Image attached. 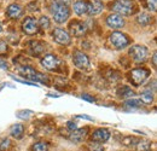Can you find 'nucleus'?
Here are the masks:
<instances>
[{
  "mask_svg": "<svg viewBox=\"0 0 157 151\" xmlns=\"http://www.w3.org/2000/svg\"><path fill=\"white\" fill-rule=\"evenodd\" d=\"M109 6L115 14L120 16H131L137 11V6L134 5V2L129 0H116L111 2Z\"/></svg>",
  "mask_w": 157,
  "mask_h": 151,
  "instance_id": "nucleus-1",
  "label": "nucleus"
},
{
  "mask_svg": "<svg viewBox=\"0 0 157 151\" xmlns=\"http://www.w3.org/2000/svg\"><path fill=\"white\" fill-rule=\"evenodd\" d=\"M51 14L53 19L58 23H64L70 16V10L67 4H64L60 0H56L51 6Z\"/></svg>",
  "mask_w": 157,
  "mask_h": 151,
  "instance_id": "nucleus-2",
  "label": "nucleus"
},
{
  "mask_svg": "<svg viewBox=\"0 0 157 151\" xmlns=\"http://www.w3.org/2000/svg\"><path fill=\"white\" fill-rule=\"evenodd\" d=\"M20 72L22 73V75H24L25 77H28L29 80L38 81V82H42V83H46V85H50V80H48V77L45 75V74H41V73H39V72L34 70L33 68H29V67H21Z\"/></svg>",
  "mask_w": 157,
  "mask_h": 151,
  "instance_id": "nucleus-3",
  "label": "nucleus"
},
{
  "mask_svg": "<svg viewBox=\"0 0 157 151\" xmlns=\"http://www.w3.org/2000/svg\"><path fill=\"white\" fill-rule=\"evenodd\" d=\"M150 75V70L149 69H145V68H137V69H133L129 72L128 74V79L129 81L134 85V86H139L141 85L147 77Z\"/></svg>",
  "mask_w": 157,
  "mask_h": 151,
  "instance_id": "nucleus-4",
  "label": "nucleus"
},
{
  "mask_svg": "<svg viewBox=\"0 0 157 151\" xmlns=\"http://www.w3.org/2000/svg\"><path fill=\"white\" fill-rule=\"evenodd\" d=\"M109 39H110L111 45H113L115 48H118V50L124 48V47L131 42L129 38H128L126 34L121 33V32H114V33H111Z\"/></svg>",
  "mask_w": 157,
  "mask_h": 151,
  "instance_id": "nucleus-5",
  "label": "nucleus"
},
{
  "mask_svg": "<svg viewBox=\"0 0 157 151\" xmlns=\"http://www.w3.org/2000/svg\"><path fill=\"white\" fill-rule=\"evenodd\" d=\"M149 55V51L145 46H141V45H134L129 48V56L132 57L136 62L140 63V62H145L146 58Z\"/></svg>",
  "mask_w": 157,
  "mask_h": 151,
  "instance_id": "nucleus-6",
  "label": "nucleus"
},
{
  "mask_svg": "<svg viewBox=\"0 0 157 151\" xmlns=\"http://www.w3.org/2000/svg\"><path fill=\"white\" fill-rule=\"evenodd\" d=\"M41 65L47 69V70H51V72H56L58 70V68L60 67V60L58 59V57L55 56V55H46L44 58H41Z\"/></svg>",
  "mask_w": 157,
  "mask_h": 151,
  "instance_id": "nucleus-7",
  "label": "nucleus"
},
{
  "mask_svg": "<svg viewBox=\"0 0 157 151\" xmlns=\"http://www.w3.org/2000/svg\"><path fill=\"white\" fill-rule=\"evenodd\" d=\"M69 30H70V34L76 37V38H80L82 35L86 34L87 32V25L81 22V21H78V19H74L69 23Z\"/></svg>",
  "mask_w": 157,
  "mask_h": 151,
  "instance_id": "nucleus-8",
  "label": "nucleus"
},
{
  "mask_svg": "<svg viewBox=\"0 0 157 151\" xmlns=\"http://www.w3.org/2000/svg\"><path fill=\"white\" fill-rule=\"evenodd\" d=\"M22 29L27 35H35L39 32V24L33 17H27L22 23Z\"/></svg>",
  "mask_w": 157,
  "mask_h": 151,
  "instance_id": "nucleus-9",
  "label": "nucleus"
},
{
  "mask_svg": "<svg viewBox=\"0 0 157 151\" xmlns=\"http://www.w3.org/2000/svg\"><path fill=\"white\" fill-rule=\"evenodd\" d=\"M73 62L74 65L78 68V69H87L90 68V58L87 57V55H85L83 52L80 51H75L74 56H73Z\"/></svg>",
  "mask_w": 157,
  "mask_h": 151,
  "instance_id": "nucleus-10",
  "label": "nucleus"
},
{
  "mask_svg": "<svg viewBox=\"0 0 157 151\" xmlns=\"http://www.w3.org/2000/svg\"><path fill=\"white\" fill-rule=\"evenodd\" d=\"M52 38L59 45H69L71 42L70 35L64 29H60V28H57L52 32Z\"/></svg>",
  "mask_w": 157,
  "mask_h": 151,
  "instance_id": "nucleus-11",
  "label": "nucleus"
},
{
  "mask_svg": "<svg viewBox=\"0 0 157 151\" xmlns=\"http://www.w3.org/2000/svg\"><path fill=\"white\" fill-rule=\"evenodd\" d=\"M106 24L113 29H121L124 27V19L117 14H110L106 17Z\"/></svg>",
  "mask_w": 157,
  "mask_h": 151,
  "instance_id": "nucleus-12",
  "label": "nucleus"
},
{
  "mask_svg": "<svg viewBox=\"0 0 157 151\" xmlns=\"http://www.w3.org/2000/svg\"><path fill=\"white\" fill-rule=\"evenodd\" d=\"M110 138V132L108 130H104V128H99L96 132H93L92 137H91V140L96 144H101V143H105L108 141Z\"/></svg>",
  "mask_w": 157,
  "mask_h": 151,
  "instance_id": "nucleus-13",
  "label": "nucleus"
},
{
  "mask_svg": "<svg viewBox=\"0 0 157 151\" xmlns=\"http://www.w3.org/2000/svg\"><path fill=\"white\" fill-rule=\"evenodd\" d=\"M103 11V2L100 0H88L87 1V12L91 16L98 15Z\"/></svg>",
  "mask_w": 157,
  "mask_h": 151,
  "instance_id": "nucleus-14",
  "label": "nucleus"
},
{
  "mask_svg": "<svg viewBox=\"0 0 157 151\" xmlns=\"http://www.w3.org/2000/svg\"><path fill=\"white\" fill-rule=\"evenodd\" d=\"M87 131L88 128L85 127V128H80V130H75V131H71L69 132V135H68V139L74 141V143H80L85 139V137L87 135Z\"/></svg>",
  "mask_w": 157,
  "mask_h": 151,
  "instance_id": "nucleus-15",
  "label": "nucleus"
},
{
  "mask_svg": "<svg viewBox=\"0 0 157 151\" xmlns=\"http://www.w3.org/2000/svg\"><path fill=\"white\" fill-rule=\"evenodd\" d=\"M6 15L10 18H20L21 16L23 15V9L18 4H11L7 10H6Z\"/></svg>",
  "mask_w": 157,
  "mask_h": 151,
  "instance_id": "nucleus-16",
  "label": "nucleus"
},
{
  "mask_svg": "<svg viewBox=\"0 0 157 151\" xmlns=\"http://www.w3.org/2000/svg\"><path fill=\"white\" fill-rule=\"evenodd\" d=\"M73 7H74V12L78 16H82V15H85L87 12V1L78 0V1L74 2Z\"/></svg>",
  "mask_w": 157,
  "mask_h": 151,
  "instance_id": "nucleus-17",
  "label": "nucleus"
},
{
  "mask_svg": "<svg viewBox=\"0 0 157 151\" xmlns=\"http://www.w3.org/2000/svg\"><path fill=\"white\" fill-rule=\"evenodd\" d=\"M23 133H24V127H23L22 125H20V123L13 125V126L10 128V134H11L13 138H16V139H21L22 135H23Z\"/></svg>",
  "mask_w": 157,
  "mask_h": 151,
  "instance_id": "nucleus-18",
  "label": "nucleus"
},
{
  "mask_svg": "<svg viewBox=\"0 0 157 151\" xmlns=\"http://www.w3.org/2000/svg\"><path fill=\"white\" fill-rule=\"evenodd\" d=\"M45 45L44 42H40V41H35V42H32V46H30V50L32 52L34 53V56H39L40 53L45 50Z\"/></svg>",
  "mask_w": 157,
  "mask_h": 151,
  "instance_id": "nucleus-19",
  "label": "nucleus"
},
{
  "mask_svg": "<svg viewBox=\"0 0 157 151\" xmlns=\"http://www.w3.org/2000/svg\"><path fill=\"white\" fill-rule=\"evenodd\" d=\"M136 149L138 151H150V149H151V141H149V140H137Z\"/></svg>",
  "mask_w": 157,
  "mask_h": 151,
  "instance_id": "nucleus-20",
  "label": "nucleus"
},
{
  "mask_svg": "<svg viewBox=\"0 0 157 151\" xmlns=\"http://www.w3.org/2000/svg\"><path fill=\"white\" fill-rule=\"evenodd\" d=\"M137 22L140 25L146 27V25H149V24L151 23V17H150V15H147V14H141V15L138 16Z\"/></svg>",
  "mask_w": 157,
  "mask_h": 151,
  "instance_id": "nucleus-21",
  "label": "nucleus"
},
{
  "mask_svg": "<svg viewBox=\"0 0 157 151\" xmlns=\"http://www.w3.org/2000/svg\"><path fill=\"white\" fill-rule=\"evenodd\" d=\"M30 151H50L48 149V145L44 141H39V143H35L32 145Z\"/></svg>",
  "mask_w": 157,
  "mask_h": 151,
  "instance_id": "nucleus-22",
  "label": "nucleus"
},
{
  "mask_svg": "<svg viewBox=\"0 0 157 151\" xmlns=\"http://www.w3.org/2000/svg\"><path fill=\"white\" fill-rule=\"evenodd\" d=\"M117 95L120 97H131V95H134V92L129 88V87H127V86H123V87H121V88H118L117 91Z\"/></svg>",
  "mask_w": 157,
  "mask_h": 151,
  "instance_id": "nucleus-23",
  "label": "nucleus"
},
{
  "mask_svg": "<svg viewBox=\"0 0 157 151\" xmlns=\"http://www.w3.org/2000/svg\"><path fill=\"white\" fill-rule=\"evenodd\" d=\"M141 2H143L144 6H145L146 9H149L150 11H156L157 0H141Z\"/></svg>",
  "mask_w": 157,
  "mask_h": 151,
  "instance_id": "nucleus-24",
  "label": "nucleus"
},
{
  "mask_svg": "<svg viewBox=\"0 0 157 151\" xmlns=\"http://www.w3.org/2000/svg\"><path fill=\"white\" fill-rule=\"evenodd\" d=\"M152 99H154L152 92H144V93L141 95V102L145 103V104H150V103H152Z\"/></svg>",
  "mask_w": 157,
  "mask_h": 151,
  "instance_id": "nucleus-25",
  "label": "nucleus"
},
{
  "mask_svg": "<svg viewBox=\"0 0 157 151\" xmlns=\"http://www.w3.org/2000/svg\"><path fill=\"white\" fill-rule=\"evenodd\" d=\"M39 27H41V28H44V29H47L48 27H50V19L47 18L46 16H41L39 19Z\"/></svg>",
  "mask_w": 157,
  "mask_h": 151,
  "instance_id": "nucleus-26",
  "label": "nucleus"
},
{
  "mask_svg": "<svg viewBox=\"0 0 157 151\" xmlns=\"http://www.w3.org/2000/svg\"><path fill=\"white\" fill-rule=\"evenodd\" d=\"M126 104L129 106H140L143 104V102H141V99H128L126 102Z\"/></svg>",
  "mask_w": 157,
  "mask_h": 151,
  "instance_id": "nucleus-27",
  "label": "nucleus"
},
{
  "mask_svg": "<svg viewBox=\"0 0 157 151\" xmlns=\"http://www.w3.org/2000/svg\"><path fill=\"white\" fill-rule=\"evenodd\" d=\"M136 140H137V139H136V138H133V137H126V138L123 139V141H122V143H123L124 145H127V146H132V145H134V144H136V143H134Z\"/></svg>",
  "mask_w": 157,
  "mask_h": 151,
  "instance_id": "nucleus-28",
  "label": "nucleus"
},
{
  "mask_svg": "<svg viewBox=\"0 0 157 151\" xmlns=\"http://www.w3.org/2000/svg\"><path fill=\"white\" fill-rule=\"evenodd\" d=\"M16 115H17V117L24 120V118H28V117L32 115V111H30V110H23V111H18Z\"/></svg>",
  "mask_w": 157,
  "mask_h": 151,
  "instance_id": "nucleus-29",
  "label": "nucleus"
},
{
  "mask_svg": "<svg viewBox=\"0 0 157 151\" xmlns=\"http://www.w3.org/2000/svg\"><path fill=\"white\" fill-rule=\"evenodd\" d=\"M10 148V140L9 139H1L0 140V150H6Z\"/></svg>",
  "mask_w": 157,
  "mask_h": 151,
  "instance_id": "nucleus-30",
  "label": "nucleus"
},
{
  "mask_svg": "<svg viewBox=\"0 0 157 151\" xmlns=\"http://www.w3.org/2000/svg\"><path fill=\"white\" fill-rule=\"evenodd\" d=\"M7 51H9L7 44L4 42V41H0V55H5Z\"/></svg>",
  "mask_w": 157,
  "mask_h": 151,
  "instance_id": "nucleus-31",
  "label": "nucleus"
},
{
  "mask_svg": "<svg viewBox=\"0 0 157 151\" xmlns=\"http://www.w3.org/2000/svg\"><path fill=\"white\" fill-rule=\"evenodd\" d=\"M90 150L91 151H104V148H103L100 144H96V143H93V144H91V145H90Z\"/></svg>",
  "mask_w": 157,
  "mask_h": 151,
  "instance_id": "nucleus-32",
  "label": "nucleus"
},
{
  "mask_svg": "<svg viewBox=\"0 0 157 151\" xmlns=\"http://www.w3.org/2000/svg\"><path fill=\"white\" fill-rule=\"evenodd\" d=\"M81 98H82V99H85V100H87V102H90V103H93V102H96V99H94L93 97L88 95L87 93H83V95H81Z\"/></svg>",
  "mask_w": 157,
  "mask_h": 151,
  "instance_id": "nucleus-33",
  "label": "nucleus"
},
{
  "mask_svg": "<svg viewBox=\"0 0 157 151\" xmlns=\"http://www.w3.org/2000/svg\"><path fill=\"white\" fill-rule=\"evenodd\" d=\"M68 128H69L70 131H75V130H76V123H74L73 121H69V122H68Z\"/></svg>",
  "mask_w": 157,
  "mask_h": 151,
  "instance_id": "nucleus-34",
  "label": "nucleus"
},
{
  "mask_svg": "<svg viewBox=\"0 0 157 151\" xmlns=\"http://www.w3.org/2000/svg\"><path fill=\"white\" fill-rule=\"evenodd\" d=\"M0 68H1V69H7V68H9L7 62H5L4 59H0Z\"/></svg>",
  "mask_w": 157,
  "mask_h": 151,
  "instance_id": "nucleus-35",
  "label": "nucleus"
},
{
  "mask_svg": "<svg viewBox=\"0 0 157 151\" xmlns=\"http://www.w3.org/2000/svg\"><path fill=\"white\" fill-rule=\"evenodd\" d=\"M152 64H154V67H156V64H157V55H156V52L154 53V56H152Z\"/></svg>",
  "mask_w": 157,
  "mask_h": 151,
  "instance_id": "nucleus-36",
  "label": "nucleus"
},
{
  "mask_svg": "<svg viewBox=\"0 0 157 151\" xmlns=\"http://www.w3.org/2000/svg\"><path fill=\"white\" fill-rule=\"evenodd\" d=\"M78 117H81V118H86V120H92L90 116H86V115H81V116H78Z\"/></svg>",
  "mask_w": 157,
  "mask_h": 151,
  "instance_id": "nucleus-37",
  "label": "nucleus"
},
{
  "mask_svg": "<svg viewBox=\"0 0 157 151\" xmlns=\"http://www.w3.org/2000/svg\"><path fill=\"white\" fill-rule=\"evenodd\" d=\"M0 33H1V24H0Z\"/></svg>",
  "mask_w": 157,
  "mask_h": 151,
  "instance_id": "nucleus-38",
  "label": "nucleus"
}]
</instances>
